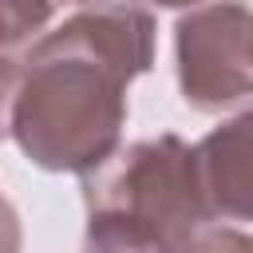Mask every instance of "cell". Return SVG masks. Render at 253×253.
<instances>
[{"label": "cell", "mask_w": 253, "mask_h": 253, "mask_svg": "<svg viewBox=\"0 0 253 253\" xmlns=\"http://www.w3.org/2000/svg\"><path fill=\"white\" fill-rule=\"evenodd\" d=\"M154 63V16L87 0L4 59L8 138L51 174H87L119 150L126 87Z\"/></svg>", "instance_id": "1"}, {"label": "cell", "mask_w": 253, "mask_h": 253, "mask_svg": "<svg viewBox=\"0 0 253 253\" xmlns=\"http://www.w3.org/2000/svg\"><path fill=\"white\" fill-rule=\"evenodd\" d=\"M79 190L87 213L130 221L178 249H186L206 229V221H213L194 146H186L178 134L119 146L107 162L79 174Z\"/></svg>", "instance_id": "2"}, {"label": "cell", "mask_w": 253, "mask_h": 253, "mask_svg": "<svg viewBox=\"0 0 253 253\" xmlns=\"http://www.w3.org/2000/svg\"><path fill=\"white\" fill-rule=\"evenodd\" d=\"M174 67L186 107L213 115L253 99V8L206 0L174 24Z\"/></svg>", "instance_id": "3"}, {"label": "cell", "mask_w": 253, "mask_h": 253, "mask_svg": "<svg viewBox=\"0 0 253 253\" xmlns=\"http://www.w3.org/2000/svg\"><path fill=\"white\" fill-rule=\"evenodd\" d=\"M198 178L213 221H253V107L213 126L198 146Z\"/></svg>", "instance_id": "4"}, {"label": "cell", "mask_w": 253, "mask_h": 253, "mask_svg": "<svg viewBox=\"0 0 253 253\" xmlns=\"http://www.w3.org/2000/svg\"><path fill=\"white\" fill-rule=\"evenodd\" d=\"M79 4L87 0H4V59L24 51L36 36H43Z\"/></svg>", "instance_id": "5"}, {"label": "cell", "mask_w": 253, "mask_h": 253, "mask_svg": "<svg viewBox=\"0 0 253 253\" xmlns=\"http://www.w3.org/2000/svg\"><path fill=\"white\" fill-rule=\"evenodd\" d=\"M83 253H182L166 237L138 229L119 217H99L87 213V233H83Z\"/></svg>", "instance_id": "6"}, {"label": "cell", "mask_w": 253, "mask_h": 253, "mask_svg": "<svg viewBox=\"0 0 253 253\" xmlns=\"http://www.w3.org/2000/svg\"><path fill=\"white\" fill-rule=\"evenodd\" d=\"M182 253H253V237L233 229V225H221V229H202Z\"/></svg>", "instance_id": "7"}, {"label": "cell", "mask_w": 253, "mask_h": 253, "mask_svg": "<svg viewBox=\"0 0 253 253\" xmlns=\"http://www.w3.org/2000/svg\"><path fill=\"white\" fill-rule=\"evenodd\" d=\"M158 8H194V4H206V0H150Z\"/></svg>", "instance_id": "8"}]
</instances>
